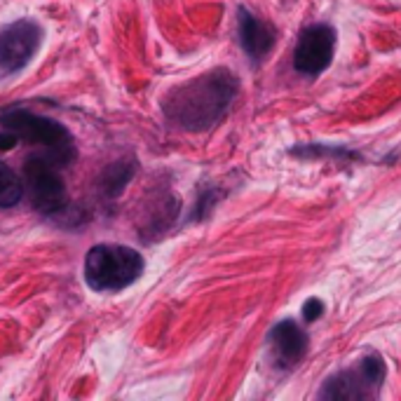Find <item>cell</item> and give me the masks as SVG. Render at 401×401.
<instances>
[{"instance_id":"8","label":"cell","mask_w":401,"mask_h":401,"mask_svg":"<svg viewBox=\"0 0 401 401\" xmlns=\"http://www.w3.org/2000/svg\"><path fill=\"white\" fill-rule=\"evenodd\" d=\"M268 343H270V352H273L275 366L282 368V371L296 368L300 361L305 359L307 345H310L303 326H298V324L291 319L275 324L268 334Z\"/></svg>"},{"instance_id":"11","label":"cell","mask_w":401,"mask_h":401,"mask_svg":"<svg viewBox=\"0 0 401 401\" xmlns=\"http://www.w3.org/2000/svg\"><path fill=\"white\" fill-rule=\"evenodd\" d=\"M24 195H26L24 179L17 176V172L5 160H0V209L17 207L24 199Z\"/></svg>"},{"instance_id":"6","label":"cell","mask_w":401,"mask_h":401,"mask_svg":"<svg viewBox=\"0 0 401 401\" xmlns=\"http://www.w3.org/2000/svg\"><path fill=\"white\" fill-rule=\"evenodd\" d=\"M385 361L378 354H368L354 368L331 375L322 385L319 399H366L373 397L385 383Z\"/></svg>"},{"instance_id":"10","label":"cell","mask_w":401,"mask_h":401,"mask_svg":"<svg viewBox=\"0 0 401 401\" xmlns=\"http://www.w3.org/2000/svg\"><path fill=\"white\" fill-rule=\"evenodd\" d=\"M134 174H136V162L129 158L115 160L111 165H106L97 179L99 195L104 199H118L129 183H132Z\"/></svg>"},{"instance_id":"2","label":"cell","mask_w":401,"mask_h":401,"mask_svg":"<svg viewBox=\"0 0 401 401\" xmlns=\"http://www.w3.org/2000/svg\"><path fill=\"white\" fill-rule=\"evenodd\" d=\"M145 260L141 251L127 244L101 242L89 246L84 253L82 277L87 289L94 294H118V291L132 287L143 275Z\"/></svg>"},{"instance_id":"9","label":"cell","mask_w":401,"mask_h":401,"mask_svg":"<svg viewBox=\"0 0 401 401\" xmlns=\"http://www.w3.org/2000/svg\"><path fill=\"white\" fill-rule=\"evenodd\" d=\"M237 26H240V40L244 52L249 54L253 61L265 59L275 48V31L270 28L265 21H260L256 14H251L249 10L240 7L237 12Z\"/></svg>"},{"instance_id":"12","label":"cell","mask_w":401,"mask_h":401,"mask_svg":"<svg viewBox=\"0 0 401 401\" xmlns=\"http://www.w3.org/2000/svg\"><path fill=\"white\" fill-rule=\"evenodd\" d=\"M291 155L305 158H338V160H357V153L348 148H326V145H298L291 150Z\"/></svg>"},{"instance_id":"4","label":"cell","mask_w":401,"mask_h":401,"mask_svg":"<svg viewBox=\"0 0 401 401\" xmlns=\"http://www.w3.org/2000/svg\"><path fill=\"white\" fill-rule=\"evenodd\" d=\"M59 165L50 155H28L24 162V188L31 197V207L43 216H64L71 209Z\"/></svg>"},{"instance_id":"1","label":"cell","mask_w":401,"mask_h":401,"mask_svg":"<svg viewBox=\"0 0 401 401\" xmlns=\"http://www.w3.org/2000/svg\"><path fill=\"white\" fill-rule=\"evenodd\" d=\"M237 89L240 82L228 68H214L167 92L162 113L172 125L186 132H207L228 115Z\"/></svg>"},{"instance_id":"5","label":"cell","mask_w":401,"mask_h":401,"mask_svg":"<svg viewBox=\"0 0 401 401\" xmlns=\"http://www.w3.org/2000/svg\"><path fill=\"white\" fill-rule=\"evenodd\" d=\"M43 45V26L33 19H17L0 28V80L21 73Z\"/></svg>"},{"instance_id":"3","label":"cell","mask_w":401,"mask_h":401,"mask_svg":"<svg viewBox=\"0 0 401 401\" xmlns=\"http://www.w3.org/2000/svg\"><path fill=\"white\" fill-rule=\"evenodd\" d=\"M0 127L12 132L19 141L43 145L45 155H50L61 169L71 165L78 155L73 134L61 122L38 115L24 106H12L0 111Z\"/></svg>"},{"instance_id":"13","label":"cell","mask_w":401,"mask_h":401,"mask_svg":"<svg viewBox=\"0 0 401 401\" xmlns=\"http://www.w3.org/2000/svg\"><path fill=\"white\" fill-rule=\"evenodd\" d=\"M324 314V303L319 298H310V300H305V305H303V319L307 324H312V322H317L319 317Z\"/></svg>"},{"instance_id":"7","label":"cell","mask_w":401,"mask_h":401,"mask_svg":"<svg viewBox=\"0 0 401 401\" xmlns=\"http://www.w3.org/2000/svg\"><path fill=\"white\" fill-rule=\"evenodd\" d=\"M336 54V31L329 24H312L300 31L296 50H294V68L298 73L317 78L331 66Z\"/></svg>"}]
</instances>
